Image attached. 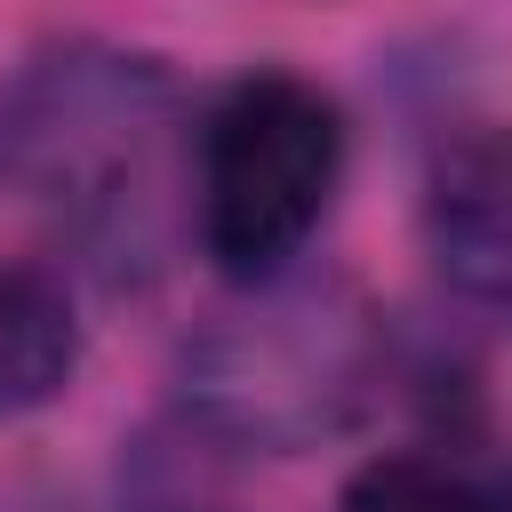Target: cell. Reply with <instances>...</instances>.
I'll use <instances>...</instances> for the list:
<instances>
[{
    "instance_id": "7a4b0ae2",
    "label": "cell",
    "mask_w": 512,
    "mask_h": 512,
    "mask_svg": "<svg viewBox=\"0 0 512 512\" xmlns=\"http://www.w3.org/2000/svg\"><path fill=\"white\" fill-rule=\"evenodd\" d=\"M344 184V112L296 72L232 80L192 152V232L232 288H272Z\"/></svg>"
},
{
    "instance_id": "8992f818",
    "label": "cell",
    "mask_w": 512,
    "mask_h": 512,
    "mask_svg": "<svg viewBox=\"0 0 512 512\" xmlns=\"http://www.w3.org/2000/svg\"><path fill=\"white\" fill-rule=\"evenodd\" d=\"M336 512H504V504L472 472H456L440 456H416V448H392V456H368L344 480Z\"/></svg>"
},
{
    "instance_id": "6da1fadb",
    "label": "cell",
    "mask_w": 512,
    "mask_h": 512,
    "mask_svg": "<svg viewBox=\"0 0 512 512\" xmlns=\"http://www.w3.org/2000/svg\"><path fill=\"white\" fill-rule=\"evenodd\" d=\"M168 80L136 56H56L16 88L0 128L24 192L96 264H152L168 216Z\"/></svg>"
},
{
    "instance_id": "277c9868",
    "label": "cell",
    "mask_w": 512,
    "mask_h": 512,
    "mask_svg": "<svg viewBox=\"0 0 512 512\" xmlns=\"http://www.w3.org/2000/svg\"><path fill=\"white\" fill-rule=\"evenodd\" d=\"M424 240L464 296L512 304V120H480L440 144L424 176Z\"/></svg>"
},
{
    "instance_id": "5b68a950",
    "label": "cell",
    "mask_w": 512,
    "mask_h": 512,
    "mask_svg": "<svg viewBox=\"0 0 512 512\" xmlns=\"http://www.w3.org/2000/svg\"><path fill=\"white\" fill-rule=\"evenodd\" d=\"M80 368V320L64 280L32 264H0V416L48 408Z\"/></svg>"
},
{
    "instance_id": "3957f363",
    "label": "cell",
    "mask_w": 512,
    "mask_h": 512,
    "mask_svg": "<svg viewBox=\"0 0 512 512\" xmlns=\"http://www.w3.org/2000/svg\"><path fill=\"white\" fill-rule=\"evenodd\" d=\"M368 392V328L320 296H280L248 320H224L184 360V400L256 448H304L336 432Z\"/></svg>"
}]
</instances>
